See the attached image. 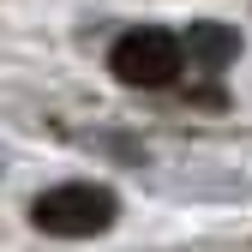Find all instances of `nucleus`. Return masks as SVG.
I'll return each instance as SVG.
<instances>
[{
	"label": "nucleus",
	"instance_id": "nucleus-1",
	"mask_svg": "<svg viewBox=\"0 0 252 252\" xmlns=\"http://www.w3.org/2000/svg\"><path fill=\"white\" fill-rule=\"evenodd\" d=\"M114 216H120V198L96 180H60L30 204V222L54 240H96V234H108Z\"/></svg>",
	"mask_w": 252,
	"mask_h": 252
},
{
	"label": "nucleus",
	"instance_id": "nucleus-2",
	"mask_svg": "<svg viewBox=\"0 0 252 252\" xmlns=\"http://www.w3.org/2000/svg\"><path fill=\"white\" fill-rule=\"evenodd\" d=\"M108 66H114V78L138 84V90H162V84L180 78L186 48H180L174 30H162V24H138V30H126V36L108 48Z\"/></svg>",
	"mask_w": 252,
	"mask_h": 252
},
{
	"label": "nucleus",
	"instance_id": "nucleus-3",
	"mask_svg": "<svg viewBox=\"0 0 252 252\" xmlns=\"http://www.w3.org/2000/svg\"><path fill=\"white\" fill-rule=\"evenodd\" d=\"M186 54L198 60V66H222V60H234V48H240V36L228 24H192L186 30V42H180Z\"/></svg>",
	"mask_w": 252,
	"mask_h": 252
}]
</instances>
